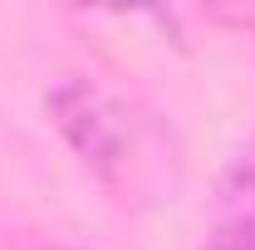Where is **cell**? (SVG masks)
Returning a JSON list of instances; mask_svg holds the SVG:
<instances>
[{"label":"cell","mask_w":255,"mask_h":250,"mask_svg":"<svg viewBox=\"0 0 255 250\" xmlns=\"http://www.w3.org/2000/svg\"><path fill=\"white\" fill-rule=\"evenodd\" d=\"M54 250H64V246H54Z\"/></svg>","instance_id":"cell-3"},{"label":"cell","mask_w":255,"mask_h":250,"mask_svg":"<svg viewBox=\"0 0 255 250\" xmlns=\"http://www.w3.org/2000/svg\"><path fill=\"white\" fill-rule=\"evenodd\" d=\"M206 250H255V196L231 206V216H221V226L211 231Z\"/></svg>","instance_id":"cell-2"},{"label":"cell","mask_w":255,"mask_h":250,"mask_svg":"<svg viewBox=\"0 0 255 250\" xmlns=\"http://www.w3.org/2000/svg\"><path fill=\"white\" fill-rule=\"evenodd\" d=\"M49 123L59 127V137L74 147V157L94 172L103 187L128 191L132 172H137V123L123 98H113L108 89H98L94 79L64 74L59 84L44 94Z\"/></svg>","instance_id":"cell-1"}]
</instances>
